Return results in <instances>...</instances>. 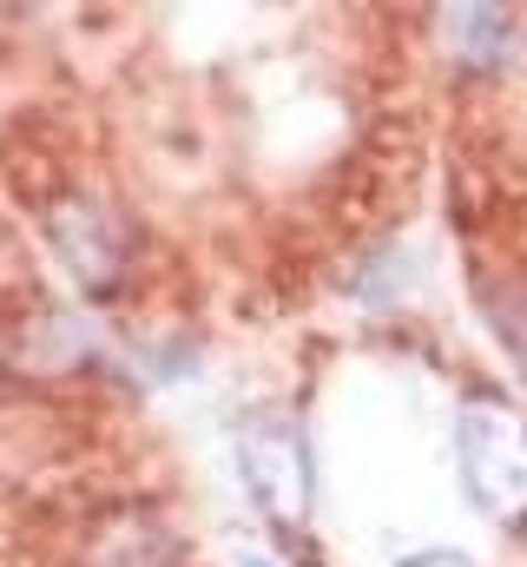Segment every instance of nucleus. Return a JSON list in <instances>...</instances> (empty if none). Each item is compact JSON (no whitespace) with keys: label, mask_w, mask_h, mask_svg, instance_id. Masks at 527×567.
<instances>
[{"label":"nucleus","mask_w":527,"mask_h":567,"mask_svg":"<svg viewBox=\"0 0 527 567\" xmlns=\"http://www.w3.org/2000/svg\"><path fill=\"white\" fill-rule=\"evenodd\" d=\"M455 468L482 515L521 522L527 515V423L502 403H468L455 423Z\"/></svg>","instance_id":"2"},{"label":"nucleus","mask_w":527,"mask_h":567,"mask_svg":"<svg viewBox=\"0 0 527 567\" xmlns=\"http://www.w3.org/2000/svg\"><path fill=\"white\" fill-rule=\"evenodd\" d=\"M238 482L270 522H303L310 515V449L277 416H258V423L238 429Z\"/></svg>","instance_id":"3"},{"label":"nucleus","mask_w":527,"mask_h":567,"mask_svg":"<svg viewBox=\"0 0 527 567\" xmlns=\"http://www.w3.org/2000/svg\"><path fill=\"white\" fill-rule=\"evenodd\" d=\"M80 567H178V535L165 515L126 508L80 548Z\"/></svg>","instance_id":"4"},{"label":"nucleus","mask_w":527,"mask_h":567,"mask_svg":"<svg viewBox=\"0 0 527 567\" xmlns=\"http://www.w3.org/2000/svg\"><path fill=\"white\" fill-rule=\"evenodd\" d=\"M238 567H277L270 555H238Z\"/></svg>","instance_id":"7"},{"label":"nucleus","mask_w":527,"mask_h":567,"mask_svg":"<svg viewBox=\"0 0 527 567\" xmlns=\"http://www.w3.org/2000/svg\"><path fill=\"white\" fill-rule=\"evenodd\" d=\"M395 567H475V561L455 555V548H422V555H409V561H395Z\"/></svg>","instance_id":"6"},{"label":"nucleus","mask_w":527,"mask_h":567,"mask_svg":"<svg viewBox=\"0 0 527 567\" xmlns=\"http://www.w3.org/2000/svg\"><path fill=\"white\" fill-rule=\"evenodd\" d=\"M46 245L60 258V271L73 278V290H86L93 303H120L138 284V231L120 205L66 192L46 205Z\"/></svg>","instance_id":"1"},{"label":"nucleus","mask_w":527,"mask_h":567,"mask_svg":"<svg viewBox=\"0 0 527 567\" xmlns=\"http://www.w3.org/2000/svg\"><path fill=\"white\" fill-rule=\"evenodd\" d=\"M448 40L475 60V66H502L515 53V20L502 7H455L448 13Z\"/></svg>","instance_id":"5"}]
</instances>
